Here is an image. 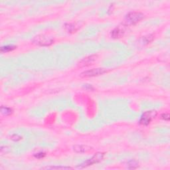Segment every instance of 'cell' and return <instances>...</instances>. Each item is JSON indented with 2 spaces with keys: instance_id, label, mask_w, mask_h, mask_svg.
I'll use <instances>...</instances> for the list:
<instances>
[{
  "instance_id": "cell-1",
  "label": "cell",
  "mask_w": 170,
  "mask_h": 170,
  "mask_svg": "<svg viewBox=\"0 0 170 170\" xmlns=\"http://www.w3.org/2000/svg\"><path fill=\"white\" fill-rule=\"evenodd\" d=\"M144 17V14L140 12H130L126 15L124 21L126 25H134L138 23Z\"/></svg>"
},
{
  "instance_id": "cell-2",
  "label": "cell",
  "mask_w": 170,
  "mask_h": 170,
  "mask_svg": "<svg viewBox=\"0 0 170 170\" xmlns=\"http://www.w3.org/2000/svg\"><path fill=\"white\" fill-rule=\"evenodd\" d=\"M33 42L37 45L47 47V46H49L53 44L54 40L51 37H48L45 35H38L34 37L33 39Z\"/></svg>"
},
{
  "instance_id": "cell-3",
  "label": "cell",
  "mask_w": 170,
  "mask_h": 170,
  "mask_svg": "<svg viewBox=\"0 0 170 170\" xmlns=\"http://www.w3.org/2000/svg\"><path fill=\"white\" fill-rule=\"evenodd\" d=\"M104 153H96V154L94 155L92 157H91L90 159L88 160L86 162H84V163H83L82 164L79 165V166L77 167V168H84V167H86V166H91V165L94 164V163H96L100 162L101 160H102L103 157H104Z\"/></svg>"
},
{
  "instance_id": "cell-4",
  "label": "cell",
  "mask_w": 170,
  "mask_h": 170,
  "mask_svg": "<svg viewBox=\"0 0 170 170\" xmlns=\"http://www.w3.org/2000/svg\"><path fill=\"white\" fill-rule=\"evenodd\" d=\"M107 72V70L102 68H98V69H93L90 70H86L81 73L80 76L82 77H92V76H96L101 75V74H105Z\"/></svg>"
},
{
  "instance_id": "cell-5",
  "label": "cell",
  "mask_w": 170,
  "mask_h": 170,
  "mask_svg": "<svg viewBox=\"0 0 170 170\" xmlns=\"http://www.w3.org/2000/svg\"><path fill=\"white\" fill-rule=\"evenodd\" d=\"M157 115V112L153 110L147 111L143 114L140 120V123L142 125H148L152 119L155 118Z\"/></svg>"
},
{
  "instance_id": "cell-6",
  "label": "cell",
  "mask_w": 170,
  "mask_h": 170,
  "mask_svg": "<svg viewBox=\"0 0 170 170\" xmlns=\"http://www.w3.org/2000/svg\"><path fill=\"white\" fill-rule=\"evenodd\" d=\"M125 31H126V27L124 25H119L116 27L115 29H113L111 32L112 37L117 39V38H120L122 36H123L124 34Z\"/></svg>"
},
{
  "instance_id": "cell-7",
  "label": "cell",
  "mask_w": 170,
  "mask_h": 170,
  "mask_svg": "<svg viewBox=\"0 0 170 170\" xmlns=\"http://www.w3.org/2000/svg\"><path fill=\"white\" fill-rule=\"evenodd\" d=\"M97 56L96 55H90L84 58L83 60H81L79 63V66L80 67H86L90 64H92V63H94L96 60Z\"/></svg>"
},
{
  "instance_id": "cell-8",
  "label": "cell",
  "mask_w": 170,
  "mask_h": 170,
  "mask_svg": "<svg viewBox=\"0 0 170 170\" xmlns=\"http://www.w3.org/2000/svg\"><path fill=\"white\" fill-rule=\"evenodd\" d=\"M73 149L75 152L78 153H84L91 150V147L84 145H76L73 147Z\"/></svg>"
},
{
  "instance_id": "cell-9",
  "label": "cell",
  "mask_w": 170,
  "mask_h": 170,
  "mask_svg": "<svg viewBox=\"0 0 170 170\" xmlns=\"http://www.w3.org/2000/svg\"><path fill=\"white\" fill-rule=\"evenodd\" d=\"M138 162L136 160H131L127 163V167L128 169H136L138 167Z\"/></svg>"
},
{
  "instance_id": "cell-10",
  "label": "cell",
  "mask_w": 170,
  "mask_h": 170,
  "mask_svg": "<svg viewBox=\"0 0 170 170\" xmlns=\"http://www.w3.org/2000/svg\"><path fill=\"white\" fill-rule=\"evenodd\" d=\"M42 169H72L70 167H64V166H47V167H43Z\"/></svg>"
},
{
  "instance_id": "cell-11",
  "label": "cell",
  "mask_w": 170,
  "mask_h": 170,
  "mask_svg": "<svg viewBox=\"0 0 170 170\" xmlns=\"http://www.w3.org/2000/svg\"><path fill=\"white\" fill-rule=\"evenodd\" d=\"M1 112L5 116H8V115L11 114L12 113V109L9 107H6V106H2L1 107Z\"/></svg>"
},
{
  "instance_id": "cell-12",
  "label": "cell",
  "mask_w": 170,
  "mask_h": 170,
  "mask_svg": "<svg viewBox=\"0 0 170 170\" xmlns=\"http://www.w3.org/2000/svg\"><path fill=\"white\" fill-rule=\"evenodd\" d=\"M16 48L15 46L14 45H7L4 46V47H2L1 48V52L2 53H7V52L11 51L13 50Z\"/></svg>"
},
{
  "instance_id": "cell-13",
  "label": "cell",
  "mask_w": 170,
  "mask_h": 170,
  "mask_svg": "<svg viewBox=\"0 0 170 170\" xmlns=\"http://www.w3.org/2000/svg\"><path fill=\"white\" fill-rule=\"evenodd\" d=\"M153 39V36L152 35H148L143 37V38H142V43H143L144 44H147V43L152 41Z\"/></svg>"
},
{
  "instance_id": "cell-14",
  "label": "cell",
  "mask_w": 170,
  "mask_h": 170,
  "mask_svg": "<svg viewBox=\"0 0 170 170\" xmlns=\"http://www.w3.org/2000/svg\"><path fill=\"white\" fill-rule=\"evenodd\" d=\"M66 29L67 30V31L70 32H74L76 31V27H75V25L72 24V23H69V24L66 25Z\"/></svg>"
},
{
  "instance_id": "cell-15",
  "label": "cell",
  "mask_w": 170,
  "mask_h": 170,
  "mask_svg": "<svg viewBox=\"0 0 170 170\" xmlns=\"http://www.w3.org/2000/svg\"><path fill=\"white\" fill-rule=\"evenodd\" d=\"M9 151V149L7 146H2L1 147V153L2 154H6Z\"/></svg>"
},
{
  "instance_id": "cell-16",
  "label": "cell",
  "mask_w": 170,
  "mask_h": 170,
  "mask_svg": "<svg viewBox=\"0 0 170 170\" xmlns=\"http://www.w3.org/2000/svg\"><path fill=\"white\" fill-rule=\"evenodd\" d=\"M11 139L13 140H14V141H19V140H20L21 139V137L17 134H13V135H12V137H11Z\"/></svg>"
},
{
  "instance_id": "cell-17",
  "label": "cell",
  "mask_w": 170,
  "mask_h": 170,
  "mask_svg": "<svg viewBox=\"0 0 170 170\" xmlns=\"http://www.w3.org/2000/svg\"><path fill=\"white\" fill-rule=\"evenodd\" d=\"M162 118L165 120H169V114H167V113L166 114H163Z\"/></svg>"
},
{
  "instance_id": "cell-18",
  "label": "cell",
  "mask_w": 170,
  "mask_h": 170,
  "mask_svg": "<svg viewBox=\"0 0 170 170\" xmlns=\"http://www.w3.org/2000/svg\"><path fill=\"white\" fill-rule=\"evenodd\" d=\"M45 156V153H37V155H35V157H37V158L40 159L44 157Z\"/></svg>"
}]
</instances>
